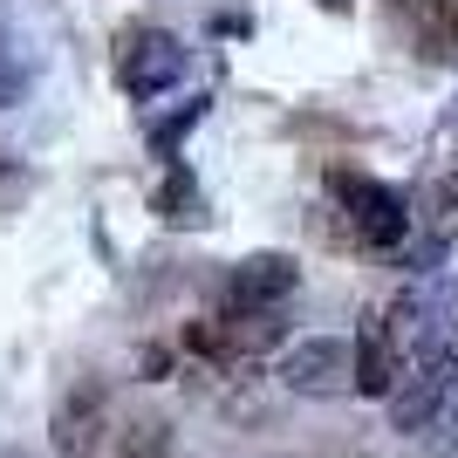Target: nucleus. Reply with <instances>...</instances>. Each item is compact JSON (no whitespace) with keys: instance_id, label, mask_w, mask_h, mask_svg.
<instances>
[{"instance_id":"obj_1","label":"nucleus","mask_w":458,"mask_h":458,"mask_svg":"<svg viewBox=\"0 0 458 458\" xmlns=\"http://www.w3.org/2000/svg\"><path fill=\"white\" fill-rule=\"evenodd\" d=\"M328 185H335V199H343V219H349V233H356L363 247H397L403 233H411V206H403V191H397V185L363 178V172H335Z\"/></svg>"},{"instance_id":"obj_10","label":"nucleus","mask_w":458,"mask_h":458,"mask_svg":"<svg viewBox=\"0 0 458 458\" xmlns=\"http://www.w3.org/2000/svg\"><path fill=\"white\" fill-rule=\"evenodd\" d=\"M7 458H21V452H7Z\"/></svg>"},{"instance_id":"obj_5","label":"nucleus","mask_w":458,"mask_h":458,"mask_svg":"<svg viewBox=\"0 0 458 458\" xmlns=\"http://www.w3.org/2000/svg\"><path fill=\"white\" fill-rule=\"evenodd\" d=\"M294 281H301V274H294L287 253H247V260L226 274V308L233 315H274V301H287Z\"/></svg>"},{"instance_id":"obj_9","label":"nucleus","mask_w":458,"mask_h":458,"mask_svg":"<svg viewBox=\"0 0 458 458\" xmlns=\"http://www.w3.org/2000/svg\"><path fill=\"white\" fill-rule=\"evenodd\" d=\"M165 452H172V424H157V418H137L131 438L116 445V458H165Z\"/></svg>"},{"instance_id":"obj_7","label":"nucleus","mask_w":458,"mask_h":458,"mask_svg":"<svg viewBox=\"0 0 458 458\" xmlns=\"http://www.w3.org/2000/svg\"><path fill=\"white\" fill-rule=\"evenodd\" d=\"M445 390H452V363L418 369V383H411V390H397V403H390V411H397V431H418V424L445 403Z\"/></svg>"},{"instance_id":"obj_6","label":"nucleus","mask_w":458,"mask_h":458,"mask_svg":"<svg viewBox=\"0 0 458 458\" xmlns=\"http://www.w3.org/2000/svg\"><path fill=\"white\" fill-rule=\"evenodd\" d=\"M356 390L363 397H390L397 390V349H390V328H383V315H363V328H356Z\"/></svg>"},{"instance_id":"obj_2","label":"nucleus","mask_w":458,"mask_h":458,"mask_svg":"<svg viewBox=\"0 0 458 458\" xmlns=\"http://www.w3.org/2000/svg\"><path fill=\"white\" fill-rule=\"evenodd\" d=\"M178 76H185V41L165 35V28H137L116 55V82L131 96H165Z\"/></svg>"},{"instance_id":"obj_3","label":"nucleus","mask_w":458,"mask_h":458,"mask_svg":"<svg viewBox=\"0 0 458 458\" xmlns=\"http://www.w3.org/2000/svg\"><path fill=\"white\" fill-rule=\"evenodd\" d=\"M103 438H110V390L96 377H82L55 403V458H96Z\"/></svg>"},{"instance_id":"obj_4","label":"nucleus","mask_w":458,"mask_h":458,"mask_svg":"<svg viewBox=\"0 0 458 458\" xmlns=\"http://www.w3.org/2000/svg\"><path fill=\"white\" fill-rule=\"evenodd\" d=\"M349 377H356V356H349V343H335V335H308V343H294L281 356V383L301 390V397H328V390H343Z\"/></svg>"},{"instance_id":"obj_8","label":"nucleus","mask_w":458,"mask_h":458,"mask_svg":"<svg viewBox=\"0 0 458 458\" xmlns=\"http://www.w3.org/2000/svg\"><path fill=\"white\" fill-rule=\"evenodd\" d=\"M157 212H165L172 226H199V219H206V212H199V185H191L185 172H172L157 185Z\"/></svg>"}]
</instances>
